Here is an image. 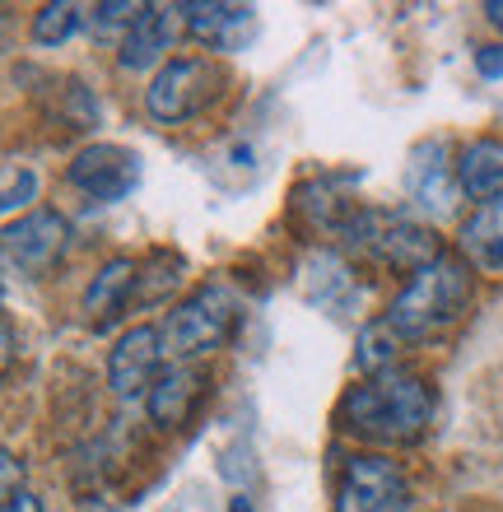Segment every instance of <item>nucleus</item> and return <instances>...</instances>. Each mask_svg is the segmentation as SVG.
Instances as JSON below:
<instances>
[{
    "label": "nucleus",
    "instance_id": "obj_1",
    "mask_svg": "<svg viewBox=\"0 0 503 512\" xmlns=\"http://www.w3.org/2000/svg\"><path fill=\"white\" fill-rule=\"evenodd\" d=\"M336 424L359 443L373 447H406L420 443L424 429L434 424V387L410 373V368H387L373 378H359L336 405Z\"/></svg>",
    "mask_w": 503,
    "mask_h": 512
},
{
    "label": "nucleus",
    "instance_id": "obj_2",
    "mask_svg": "<svg viewBox=\"0 0 503 512\" xmlns=\"http://www.w3.org/2000/svg\"><path fill=\"white\" fill-rule=\"evenodd\" d=\"M476 303V270L466 266L462 256H438L424 270H415L396 298L382 312V326L406 345H429V340L448 336L452 326L462 322Z\"/></svg>",
    "mask_w": 503,
    "mask_h": 512
},
{
    "label": "nucleus",
    "instance_id": "obj_3",
    "mask_svg": "<svg viewBox=\"0 0 503 512\" xmlns=\"http://www.w3.org/2000/svg\"><path fill=\"white\" fill-rule=\"evenodd\" d=\"M336 238L350 252L368 256V261H378L387 270H401V275H415V270H424L429 261L443 256L438 233L429 224H420V219H410V215H396V210H354L350 224Z\"/></svg>",
    "mask_w": 503,
    "mask_h": 512
},
{
    "label": "nucleus",
    "instance_id": "obj_4",
    "mask_svg": "<svg viewBox=\"0 0 503 512\" xmlns=\"http://www.w3.org/2000/svg\"><path fill=\"white\" fill-rule=\"evenodd\" d=\"M238 322V303L224 284H201L191 289L182 303H173L159 326V345H164V364H196L210 350L229 340Z\"/></svg>",
    "mask_w": 503,
    "mask_h": 512
},
{
    "label": "nucleus",
    "instance_id": "obj_5",
    "mask_svg": "<svg viewBox=\"0 0 503 512\" xmlns=\"http://www.w3.org/2000/svg\"><path fill=\"white\" fill-rule=\"evenodd\" d=\"M224 89V70L210 56H173L168 66L154 70L150 89H145V112L159 126H182L201 117Z\"/></svg>",
    "mask_w": 503,
    "mask_h": 512
},
{
    "label": "nucleus",
    "instance_id": "obj_6",
    "mask_svg": "<svg viewBox=\"0 0 503 512\" xmlns=\"http://www.w3.org/2000/svg\"><path fill=\"white\" fill-rule=\"evenodd\" d=\"M331 512H410V480L392 457L359 452L340 466Z\"/></svg>",
    "mask_w": 503,
    "mask_h": 512
},
{
    "label": "nucleus",
    "instance_id": "obj_7",
    "mask_svg": "<svg viewBox=\"0 0 503 512\" xmlns=\"http://www.w3.org/2000/svg\"><path fill=\"white\" fill-rule=\"evenodd\" d=\"M70 252V219L56 210H28L0 229V261L28 280H42Z\"/></svg>",
    "mask_w": 503,
    "mask_h": 512
},
{
    "label": "nucleus",
    "instance_id": "obj_8",
    "mask_svg": "<svg viewBox=\"0 0 503 512\" xmlns=\"http://www.w3.org/2000/svg\"><path fill=\"white\" fill-rule=\"evenodd\" d=\"M66 182L75 191H84L89 201L112 205L140 187V159L126 145H89L70 159Z\"/></svg>",
    "mask_w": 503,
    "mask_h": 512
},
{
    "label": "nucleus",
    "instance_id": "obj_9",
    "mask_svg": "<svg viewBox=\"0 0 503 512\" xmlns=\"http://www.w3.org/2000/svg\"><path fill=\"white\" fill-rule=\"evenodd\" d=\"M164 373V345H159V326H131L117 336L108 354V387L122 401H140Z\"/></svg>",
    "mask_w": 503,
    "mask_h": 512
},
{
    "label": "nucleus",
    "instance_id": "obj_10",
    "mask_svg": "<svg viewBox=\"0 0 503 512\" xmlns=\"http://www.w3.org/2000/svg\"><path fill=\"white\" fill-rule=\"evenodd\" d=\"M406 191L415 210L429 219H443L452 215V205H457V168L448 159V145L443 140H424V145L410 149V163H406Z\"/></svg>",
    "mask_w": 503,
    "mask_h": 512
},
{
    "label": "nucleus",
    "instance_id": "obj_11",
    "mask_svg": "<svg viewBox=\"0 0 503 512\" xmlns=\"http://www.w3.org/2000/svg\"><path fill=\"white\" fill-rule=\"evenodd\" d=\"M177 28H182V5H140V14L126 28V38L117 42V66L122 70L168 66Z\"/></svg>",
    "mask_w": 503,
    "mask_h": 512
},
{
    "label": "nucleus",
    "instance_id": "obj_12",
    "mask_svg": "<svg viewBox=\"0 0 503 512\" xmlns=\"http://www.w3.org/2000/svg\"><path fill=\"white\" fill-rule=\"evenodd\" d=\"M136 280H140V261L136 256H112L108 266H98V275L84 289V317L89 326H112L131 303H136Z\"/></svg>",
    "mask_w": 503,
    "mask_h": 512
},
{
    "label": "nucleus",
    "instance_id": "obj_13",
    "mask_svg": "<svg viewBox=\"0 0 503 512\" xmlns=\"http://www.w3.org/2000/svg\"><path fill=\"white\" fill-rule=\"evenodd\" d=\"M201 387H205V373L196 364H164V373L145 391V415H150L154 429L187 424L191 405L201 401Z\"/></svg>",
    "mask_w": 503,
    "mask_h": 512
},
{
    "label": "nucleus",
    "instance_id": "obj_14",
    "mask_svg": "<svg viewBox=\"0 0 503 512\" xmlns=\"http://www.w3.org/2000/svg\"><path fill=\"white\" fill-rule=\"evenodd\" d=\"M452 168H457V191H462L466 201L490 205L503 196V140L499 135L466 140Z\"/></svg>",
    "mask_w": 503,
    "mask_h": 512
},
{
    "label": "nucleus",
    "instance_id": "obj_15",
    "mask_svg": "<svg viewBox=\"0 0 503 512\" xmlns=\"http://www.w3.org/2000/svg\"><path fill=\"white\" fill-rule=\"evenodd\" d=\"M457 256L480 275H503V196L476 205L457 229Z\"/></svg>",
    "mask_w": 503,
    "mask_h": 512
},
{
    "label": "nucleus",
    "instance_id": "obj_16",
    "mask_svg": "<svg viewBox=\"0 0 503 512\" xmlns=\"http://www.w3.org/2000/svg\"><path fill=\"white\" fill-rule=\"evenodd\" d=\"M252 24V10L247 5H182V28H187L191 38H201L205 47H215V52H229L233 42L247 33Z\"/></svg>",
    "mask_w": 503,
    "mask_h": 512
},
{
    "label": "nucleus",
    "instance_id": "obj_17",
    "mask_svg": "<svg viewBox=\"0 0 503 512\" xmlns=\"http://www.w3.org/2000/svg\"><path fill=\"white\" fill-rule=\"evenodd\" d=\"M80 28H84V5H75V0H52V5H42L33 14V42L38 47H61Z\"/></svg>",
    "mask_w": 503,
    "mask_h": 512
},
{
    "label": "nucleus",
    "instance_id": "obj_18",
    "mask_svg": "<svg viewBox=\"0 0 503 512\" xmlns=\"http://www.w3.org/2000/svg\"><path fill=\"white\" fill-rule=\"evenodd\" d=\"M94 28L98 33H108V38L122 42L126 38V28H131V19L140 14V5H131V0H112V5H94Z\"/></svg>",
    "mask_w": 503,
    "mask_h": 512
},
{
    "label": "nucleus",
    "instance_id": "obj_19",
    "mask_svg": "<svg viewBox=\"0 0 503 512\" xmlns=\"http://www.w3.org/2000/svg\"><path fill=\"white\" fill-rule=\"evenodd\" d=\"M33 191H38V173H33V168H14V173H5L0 177V215L28 205L33 201Z\"/></svg>",
    "mask_w": 503,
    "mask_h": 512
},
{
    "label": "nucleus",
    "instance_id": "obj_20",
    "mask_svg": "<svg viewBox=\"0 0 503 512\" xmlns=\"http://www.w3.org/2000/svg\"><path fill=\"white\" fill-rule=\"evenodd\" d=\"M24 494V461L14 457L10 447H0V512L10 508Z\"/></svg>",
    "mask_w": 503,
    "mask_h": 512
},
{
    "label": "nucleus",
    "instance_id": "obj_21",
    "mask_svg": "<svg viewBox=\"0 0 503 512\" xmlns=\"http://www.w3.org/2000/svg\"><path fill=\"white\" fill-rule=\"evenodd\" d=\"M476 70L485 80H503V42L494 47H476Z\"/></svg>",
    "mask_w": 503,
    "mask_h": 512
},
{
    "label": "nucleus",
    "instance_id": "obj_22",
    "mask_svg": "<svg viewBox=\"0 0 503 512\" xmlns=\"http://www.w3.org/2000/svg\"><path fill=\"white\" fill-rule=\"evenodd\" d=\"M10 359H14V336H10V326L0 322V378L10 373Z\"/></svg>",
    "mask_w": 503,
    "mask_h": 512
},
{
    "label": "nucleus",
    "instance_id": "obj_23",
    "mask_svg": "<svg viewBox=\"0 0 503 512\" xmlns=\"http://www.w3.org/2000/svg\"><path fill=\"white\" fill-rule=\"evenodd\" d=\"M5 512H42V499L33 494V489H24V494H19V499H14Z\"/></svg>",
    "mask_w": 503,
    "mask_h": 512
},
{
    "label": "nucleus",
    "instance_id": "obj_24",
    "mask_svg": "<svg viewBox=\"0 0 503 512\" xmlns=\"http://www.w3.org/2000/svg\"><path fill=\"white\" fill-rule=\"evenodd\" d=\"M485 19H490V24L503 33V0H490V5H485Z\"/></svg>",
    "mask_w": 503,
    "mask_h": 512
},
{
    "label": "nucleus",
    "instance_id": "obj_25",
    "mask_svg": "<svg viewBox=\"0 0 503 512\" xmlns=\"http://www.w3.org/2000/svg\"><path fill=\"white\" fill-rule=\"evenodd\" d=\"M80 512H122V508H117V503H108V499H89Z\"/></svg>",
    "mask_w": 503,
    "mask_h": 512
}]
</instances>
